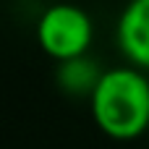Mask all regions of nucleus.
I'll list each match as a JSON object with an SVG mask.
<instances>
[{"label": "nucleus", "instance_id": "obj_1", "mask_svg": "<svg viewBox=\"0 0 149 149\" xmlns=\"http://www.w3.org/2000/svg\"><path fill=\"white\" fill-rule=\"evenodd\" d=\"M94 126L115 139L131 141L149 128V79L136 65H118L102 73L89 94Z\"/></svg>", "mask_w": 149, "mask_h": 149}, {"label": "nucleus", "instance_id": "obj_2", "mask_svg": "<svg viewBox=\"0 0 149 149\" xmlns=\"http://www.w3.org/2000/svg\"><path fill=\"white\" fill-rule=\"evenodd\" d=\"M94 39L92 16L73 3H52L42 10L37 21V42L45 55L58 63L84 58Z\"/></svg>", "mask_w": 149, "mask_h": 149}, {"label": "nucleus", "instance_id": "obj_3", "mask_svg": "<svg viewBox=\"0 0 149 149\" xmlns=\"http://www.w3.org/2000/svg\"><path fill=\"white\" fill-rule=\"evenodd\" d=\"M115 45L120 55L149 71V0H128L115 24Z\"/></svg>", "mask_w": 149, "mask_h": 149}, {"label": "nucleus", "instance_id": "obj_4", "mask_svg": "<svg viewBox=\"0 0 149 149\" xmlns=\"http://www.w3.org/2000/svg\"><path fill=\"white\" fill-rule=\"evenodd\" d=\"M105 71H100L86 55L84 58H73L65 63H58V84L68 92V94H92L97 81L102 79Z\"/></svg>", "mask_w": 149, "mask_h": 149}]
</instances>
